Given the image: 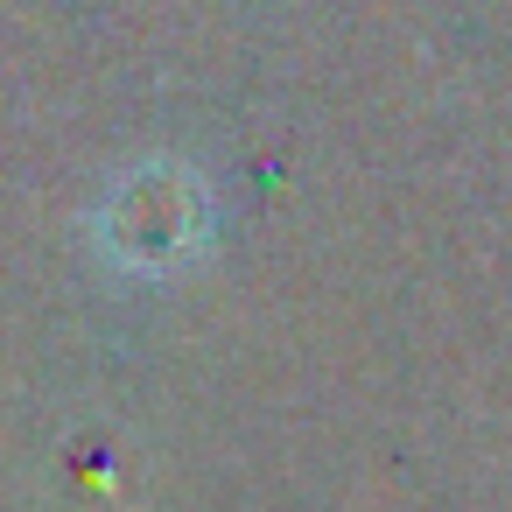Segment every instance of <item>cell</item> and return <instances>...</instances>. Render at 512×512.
<instances>
[{
	"instance_id": "cell-1",
	"label": "cell",
	"mask_w": 512,
	"mask_h": 512,
	"mask_svg": "<svg viewBox=\"0 0 512 512\" xmlns=\"http://www.w3.org/2000/svg\"><path fill=\"white\" fill-rule=\"evenodd\" d=\"M99 239L120 267L134 274H162L176 260L197 253L204 239V197L183 169H141L127 176L113 197H106V218H99Z\"/></svg>"
}]
</instances>
